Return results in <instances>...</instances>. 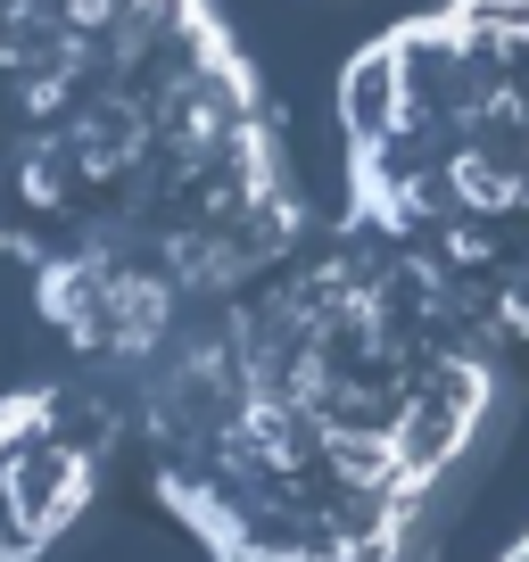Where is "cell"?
Returning a JSON list of instances; mask_svg holds the SVG:
<instances>
[{"mask_svg":"<svg viewBox=\"0 0 529 562\" xmlns=\"http://www.w3.org/2000/svg\"><path fill=\"white\" fill-rule=\"evenodd\" d=\"M124 405L108 389H25L0 405V562H42L100 496Z\"/></svg>","mask_w":529,"mask_h":562,"instance_id":"obj_2","label":"cell"},{"mask_svg":"<svg viewBox=\"0 0 529 562\" xmlns=\"http://www.w3.org/2000/svg\"><path fill=\"white\" fill-rule=\"evenodd\" d=\"M124 18H133V0H58V25H67V34H91V42H108Z\"/></svg>","mask_w":529,"mask_h":562,"instance_id":"obj_3","label":"cell"},{"mask_svg":"<svg viewBox=\"0 0 529 562\" xmlns=\"http://www.w3.org/2000/svg\"><path fill=\"white\" fill-rule=\"evenodd\" d=\"M505 562H529V538H521V546H513V554H505Z\"/></svg>","mask_w":529,"mask_h":562,"instance_id":"obj_4","label":"cell"},{"mask_svg":"<svg viewBox=\"0 0 529 562\" xmlns=\"http://www.w3.org/2000/svg\"><path fill=\"white\" fill-rule=\"evenodd\" d=\"M0 248H9V215H0Z\"/></svg>","mask_w":529,"mask_h":562,"instance_id":"obj_5","label":"cell"},{"mask_svg":"<svg viewBox=\"0 0 529 562\" xmlns=\"http://www.w3.org/2000/svg\"><path fill=\"white\" fill-rule=\"evenodd\" d=\"M447 18L472 67L439 100L397 91L389 42L339 83L348 224L423 257L496 339H529V0H455Z\"/></svg>","mask_w":529,"mask_h":562,"instance_id":"obj_1","label":"cell"}]
</instances>
